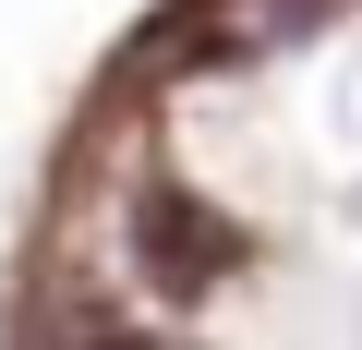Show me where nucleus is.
Returning <instances> with one entry per match:
<instances>
[{
	"label": "nucleus",
	"instance_id": "nucleus-1",
	"mask_svg": "<svg viewBox=\"0 0 362 350\" xmlns=\"http://www.w3.org/2000/svg\"><path fill=\"white\" fill-rule=\"evenodd\" d=\"M133 254H145V278H157V290H206V278H218L242 242H230V230H218L194 194H169V182H157V194L133 206Z\"/></svg>",
	"mask_w": 362,
	"mask_h": 350
}]
</instances>
